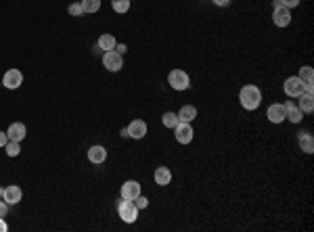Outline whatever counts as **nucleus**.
Segmentation results:
<instances>
[{
  "mask_svg": "<svg viewBox=\"0 0 314 232\" xmlns=\"http://www.w3.org/2000/svg\"><path fill=\"white\" fill-rule=\"evenodd\" d=\"M117 214L126 224H134L138 220V207L134 205V201L130 199H120L117 201Z\"/></svg>",
  "mask_w": 314,
  "mask_h": 232,
  "instance_id": "nucleus-2",
  "label": "nucleus"
},
{
  "mask_svg": "<svg viewBox=\"0 0 314 232\" xmlns=\"http://www.w3.org/2000/svg\"><path fill=\"white\" fill-rule=\"evenodd\" d=\"M4 151H6L9 157H17V155L21 153V146H19V143H15V140H9L6 146H4Z\"/></svg>",
  "mask_w": 314,
  "mask_h": 232,
  "instance_id": "nucleus-24",
  "label": "nucleus"
},
{
  "mask_svg": "<svg viewBox=\"0 0 314 232\" xmlns=\"http://www.w3.org/2000/svg\"><path fill=\"white\" fill-rule=\"evenodd\" d=\"M299 2H302V0H283V6H287V9H296V6H299Z\"/></svg>",
  "mask_w": 314,
  "mask_h": 232,
  "instance_id": "nucleus-28",
  "label": "nucleus"
},
{
  "mask_svg": "<svg viewBox=\"0 0 314 232\" xmlns=\"http://www.w3.org/2000/svg\"><path fill=\"white\" fill-rule=\"evenodd\" d=\"M111 9L115 13H128L130 11V0H111Z\"/></svg>",
  "mask_w": 314,
  "mask_h": 232,
  "instance_id": "nucleus-23",
  "label": "nucleus"
},
{
  "mask_svg": "<svg viewBox=\"0 0 314 232\" xmlns=\"http://www.w3.org/2000/svg\"><path fill=\"white\" fill-rule=\"evenodd\" d=\"M174 136H176V140L180 144H188L193 140V136H195L193 125L186 124V122H178V125L174 128Z\"/></svg>",
  "mask_w": 314,
  "mask_h": 232,
  "instance_id": "nucleus-5",
  "label": "nucleus"
},
{
  "mask_svg": "<svg viewBox=\"0 0 314 232\" xmlns=\"http://www.w3.org/2000/svg\"><path fill=\"white\" fill-rule=\"evenodd\" d=\"M285 115H287V119H289L291 124H299L304 119L302 109L297 107V103H291V101L285 103Z\"/></svg>",
  "mask_w": 314,
  "mask_h": 232,
  "instance_id": "nucleus-14",
  "label": "nucleus"
},
{
  "mask_svg": "<svg viewBox=\"0 0 314 232\" xmlns=\"http://www.w3.org/2000/svg\"><path fill=\"white\" fill-rule=\"evenodd\" d=\"M6 143H9V136H6V132H0V149H4Z\"/></svg>",
  "mask_w": 314,
  "mask_h": 232,
  "instance_id": "nucleus-30",
  "label": "nucleus"
},
{
  "mask_svg": "<svg viewBox=\"0 0 314 232\" xmlns=\"http://www.w3.org/2000/svg\"><path fill=\"white\" fill-rule=\"evenodd\" d=\"M291 9H287V6H277L275 13H272V21H275L277 27H287L291 23Z\"/></svg>",
  "mask_w": 314,
  "mask_h": 232,
  "instance_id": "nucleus-8",
  "label": "nucleus"
},
{
  "mask_svg": "<svg viewBox=\"0 0 314 232\" xmlns=\"http://www.w3.org/2000/svg\"><path fill=\"white\" fill-rule=\"evenodd\" d=\"M283 90H285V94H287L289 98H297L299 94H304V82L299 80L297 75H291V77L285 80Z\"/></svg>",
  "mask_w": 314,
  "mask_h": 232,
  "instance_id": "nucleus-4",
  "label": "nucleus"
},
{
  "mask_svg": "<svg viewBox=\"0 0 314 232\" xmlns=\"http://www.w3.org/2000/svg\"><path fill=\"white\" fill-rule=\"evenodd\" d=\"M6 230H9V226H6V222L0 217V232H6Z\"/></svg>",
  "mask_w": 314,
  "mask_h": 232,
  "instance_id": "nucleus-32",
  "label": "nucleus"
},
{
  "mask_svg": "<svg viewBox=\"0 0 314 232\" xmlns=\"http://www.w3.org/2000/svg\"><path fill=\"white\" fill-rule=\"evenodd\" d=\"M6 136H9V140H15V143H21L25 136H27V128L23 124H11L9 130H6Z\"/></svg>",
  "mask_w": 314,
  "mask_h": 232,
  "instance_id": "nucleus-15",
  "label": "nucleus"
},
{
  "mask_svg": "<svg viewBox=\"0 0 314 232\" xmlns=\"http://www.w3.org/2000/svg\"><path fill=\"white\" fill-rule=\"evenodd\" d=\"M134 205L138 207V212H141V209H147V207H149V199H147V196H143V195H138L136 199H134Z\"/></svg>",
  "mask_w": 314,
  "mask_h": 232,
  "instance_id": "nucleus-27",
  "label": "nucleus"
},
{
  "mask_svg": "<svg viewBox=\"0 0 314 232\" xmlns=\"http://www.w3.org/2000/svg\"><path fill=\"white\" fill-rule=\"evenodd\" d=\"M239 103H241L243 109L256 111L258 107H260V103H262V92H260V88L254 86V84H247V86H243L241 92H239Z\"/></svg>",
  "mask_w": 314,
  "mask_h": 232,
  "instance_id": "nucleus-1",
  "label": "nucleus"
},
{
  "mask_svg": "<svg viewBox=\"0 0 314 232\" xmlns=\"http://www.w3.org/2000/svg\"><path fill=\"white\" fill-rule=\"evenodd\" d=\"M105 159H107V149H105V146L94 144V146H90L88 149V161L90 163L101 165V163H105Z\"/></svg>",
  "mask_w": 314,
  "mask_h": 232,
  "instance_id": "nucleus-13",
  "label": "nucleus"
},
{
  "mask_svg": "<svg viewBox=\"0 0 314 232\" xmlns=\"http://www.w3.org/2000/svg\"><path fill=\"white\" fill-rule=\"evenodd\" d=\"M6 212H9V203H6L4 199L0 201V217H4L6 215Z\"/></svg>",
  "mask_w": 314,
  "mask_h": 232,
  "instance_id": "nucleus-29",
  "label": "nucleus"
},
{
  "mask_svg": "<svg viewBox=\"0 0 314 232\" xmlns=\"http://www.w3.org/2000/svg\"><path fill=\"white\" fill-rule=\"evenodd\" d=\"M167 84H170V88L183 92V90H188V86H191V77H188V73L183 71V69H172V71L167 73Z\"/></svg>",
  "mask_w": 314,
  "mask_h": 232,
  "instance_id": "nucleus-3",
  "label": "nucleus"
},
{
  "mask_svg": "<svg viewBox=\"0 0 314 232\" xmlns=\"http://www.w3.org/2000/svg\"><path fill=\"white\" fill-rule=\"evenodd\" d=\"M297 143H299V149H302L306 155H312L314 153V138H312L310 132H299Z\"/></svg>",
  "mask_w": 314,
  "mask_h": 232,
  "instance_id": "nucleus-16",
  "label": "nucleus"
},
{
  "mask_svg": "<svg viewBox=\"0 0 314 232\" xmlns=\"http://www.w3.org/2000/svg\"><path fill=\"white\" fill-rule=\"evenodd\" d=\"M176 115H178V119H180V122H186V124H191L193 119L197 117V109H195L193 105H185V107L180 109Z\"/></svg>",
  "mask_w": 314,
  "mask_h": 232,
  "instance_id": "nucleus-20",
  "label": "nucleus"
},
{
  "mask_svg": "<svg viewBox=\"0 0 314 232\" xmlns=\"http://www.w3.org/2000/svg\"><path fill=\"white\" fill-rule=\"evenodd\" d=\"M103 65L109 69V71H120V69L124 67V59L120 53L115 51H107L103 54Z\"/></svg>",
  "mask_w": 314,
  "mask_h": 232,
  "instance_id": "nucleus-7",
  "label": "nucleus"
},
{
  "mask_svg": "<svg viewBox=\"0 0 314 232\" xmlns=\"http://www.w3.org/2000/svg\"><path fill=\"white\" fill-rule=\"evenodd\" d=\"M277 6H283V0H275V9Z\"/></svg>",
  "mask_w": 314,
  "mask_h": 232,
  "instance_id": "nucleus-33",
  "label": "nucleus"
},
{
  "mask_svg": "<svg viewBox=\"0 0 314 232\" xmlns=\"http://www.w3.org/2000/svg\"><path fill=\"white\" fill-rule=\"evenodd\" d=\"M67 11H69V15H72V17H82L84 15L82 2H72V4L67 6Z\"/></svg>",
  "mask_w": 314,
  "mask_h": 232,
  "instance_id": "nucleus-26",
  "label": "nucleus"
},
{
  "mask_svg": "<svg viewBox=\"0 0 314 232\" xmlns=\"http://www.w3.org/2000/svg\"><path fill=\"white\" fill-rule=\"evenodd\" d=\"M178 122H180L178 115L172 113V111H167V113H164V117H162V124L166 125V128H172V130L178 125Z\"/></svg>",
  "mask_w": 314,
  "mask_h": 232,
  "instance_id": "nucleus-22",
  "label": "nucleus"
},
{
  "mask_svg": "<svg viewBox=\"0 0 314 232\" xmlns=\"http://www.w3.org/2000/svg\"><path fill=\"white\" fill-rule=\"evenodd\" d=\"M2 84L6 90H17L21 84H23V73L19 69H9L4 75H2Z\"/></svg>",
  "mask_w": 314,
  "mask_h": 232,
  "instance_id": "nucleus-6",
  "label": "nucleus"
},
{
  "mask_svg": "<svg viewBox=\"0 0 314 232\" xmlns=\"http://www.w3.org/2000/svg\"><path fill=\"white\" fill-rule=\"evenodd\" d=\"M2 199L9 203V205H17V203L23 199V191H21L17 184H11V186L2 188Z\"/></svg>",
  "mask_w": 314,
  "mask_h": 232,
  "instance_id": "nucleus-10",
  "label": "nucleus"
},
{
  "mask_svg": "<svg viewBox=\"0 0 314 232\" xmlns=\"http://www.w3.org/2000/svg\"><path fill=\"white\" fill-rule=\"evenodd\" d=\"M297 107L302 109V113H312L314 111V96L312 94H299L297 96Z\"/></svg>",
  "mask_w": 314,
  "mask_h": 232,
  "instance_id": "nucleus-19",
  "label": "nucleus"
},
{
  "mask_svg": "<svg viewBox=\"0 0 314 232\" xmlns=\"http://www.w3.org/2000/svg\"><path fill=\"white\" fill-rule=\"evenodd\" d=\"M82 9L84 13H99L101 11V0H82Z\"/></svg>",
  "mask_w": 314,
  "mask_h": 232,
  "instance_id": "nucleus-21",
  "label": "nucleus"
},
{
  "mask_svg": "<svg viewBox=\"0 0 314 232\" xmlns=\"http://www.w3.org/2000/svg\"><path fill=\"white\" fill-rule=\"evenodd\" d=\"M212 2H214L216 6H228V4H230V0H212Z\"/></svg>",
  "mask_w": 314,
  "mask_h": 232,
  "instance_id": "nucleus-31",
  "label": "nucleus"
},
{
  "mask_svg": "<svg viewBox=\"0 0 314 232\" xmlns=\"http://www.w3.org/2000/svg\"><path fill=\"white\" fill-rule=\"evenodd\" d=\"M297 77H299V80H302V82H312V77H314V69L306 65V67H302V69H299Z\"/></svg>",
  "mask_w": 314,
  "mask_h": 232,
  "instance_id": "nucleus-25",
  "label": "nucleus"
},
{
  "mask_svg": "<svg viewBox=\"0 0 314 232\" xmlns=\"http://www.w3.org/2000/svg\"><path fill=\"white\" fill-rule=\"evenodd\" d=\"M96 44H99V48L101 51H115V46H117V40L111 36V34H101V38H99V42H96Z\"/></svg>",
  "mask_w": 314,
  "mask_h": 232,
  "instance_id": "nucleus-18",
  "label": "nucleus"
},
{
  "mask_svg": "<svg viewBox=\"0 0 314 232\" xmlns=\"http://www.w3.org/2000/svg\"><path fill=\"white\" fill-rule=\"evenodd\" d=\"M266 117L270 124H283L285 119H287V115H285V105H281V103L270 105L266 109Z\"/></svg>",
  "mask_w": 314,
  "mask_h": 232,
  "instance_id": "nucleus-9",
  "label": "nucleus"
},
{
  "mask_svg": "<svg viewBox=\"0 0 314 232\" xmlns=\"http://www.w3.org/2000/svg\"><path fill=\"white\" fill-rule=\"evenodd\" d=\"M153 178H155V184L157 186H167L172 182V172H170V167H157L155 174H153Z\"/></svg>",
  "mask_w": 314,
  "mask_h": 232,
  "instance_id": "nucleus-17",
  "label": "nucleus"
},
{
  "mask_svg": "<svg viewBox=\"0 0 314 232\" xmlns=\"http://www.w3.org/2000/svg\"><path fill=\"white\" fill-rule=\"evenodd\" d=\"M122 199H130V201H134L138 195H141V184H138L136 180H128V182H124L122 184Z\"/></svg>",
  "mask_w": 314,
  "mask_h": 232,
  "instance_id": "nucleus-11",
  "label": "nucleus"
},
{
  "mask_svg": "<svg viewBox=\"0 0 314 232\" xmlns=\"http://www.w3.org/2000/svg\"><path fill=\"white\" fill-rule=\"evenodd\" d=\"M126 132H128V136L130 138H134V140H141L147 136V124L143 122V119H134L128 128H126Z\"/></svg>",
  "mask_w": 314,
  "mask_h": 232,
  "instance_id": "nucleus-12",
  "label": "nucleus"
}]
</instances>
